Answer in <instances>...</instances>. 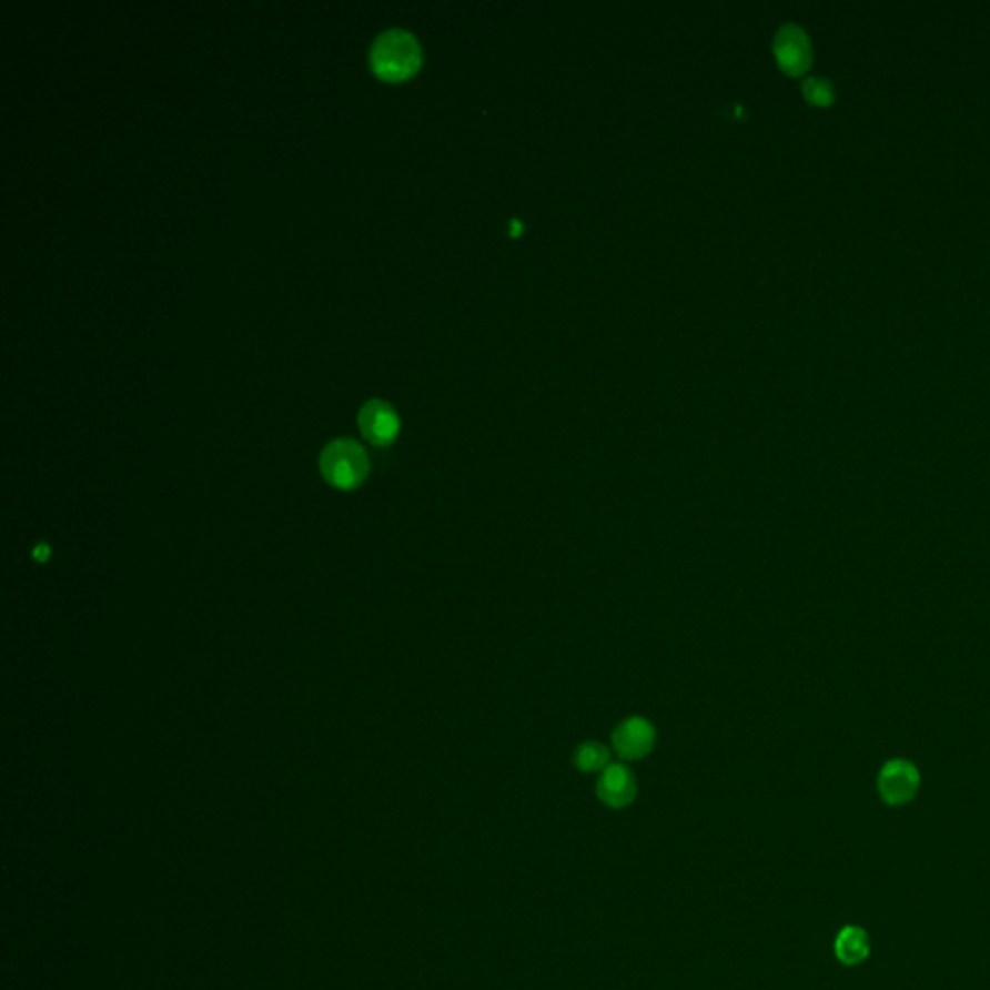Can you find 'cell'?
Wrapping results in <instances>:
<instances>
[{"instance_id":"6da1fadb","label":"cell","mask_w":990,"mask_h":990,"mask_svg":"<svg viewBox=\"0 0 990 990\" xmlns=\"http://www.w3.org/2000/svg\"><path fill=\"white\" fill-rule=\"evenodd\" d=\"M422 67V47L411 31L393 28L374 39L370 47V68L387 82H403Z\"/></svg>"},{"instance_id":"7a4b0ae2","label":"cell","mask_w":990,"mask_h":990,"mask_svg":"<svg viewBox=\"0 0 990 990\" xmlns=\"http://www.w3.org/2000/svg\"><path fill=\"white\" fill-rule=\"evenodd\" d=\"M320 471L325 482L337 489H353L368 478V453L353 440L327 443L320 457Z\"/></svg>"},{"instance_id":"3957f363","label":"cell","mask_w":990,"mask_h":990,"mask_svg":"<svg viewBox=\"0 0 990 990\" xmlns=\"http://www.w3.org/2000/svg\"><path fill=\"white\" fill-rule=\"evenodd\" d=\"M658 731L645 716H627L612 731V750L622 762H637L653 755Z\"/></svg>"},{"instance_id":"277c9868","label":"cell","mask_w":990,"mask_h":990,"mask_svg":"<svg viewBox=\"0 0 990 990\" xmlns=\"http://www.w3.org/2000/svg\"><path fill=\"white\" fill-rule=\"evenodd\" d=\"M877 786L885 804L900 807L916 799L921 786V774L917 770V766L906 758H893L878 772Z\"/></svg>"},{"instance_id":"5b68a950","label":"cell","mask_w":990,"mask_h":990,"mask_svg":"<svg viewBox=\"0 0 990 990\" xmlns=\"http://www.w3.org/2000/svg\"><path fill=\"white\" fill-rule=\"evenodd\" d=\"M774 54L778 67L788 75H804L812 64V43L809 33L797 26H781L774 38Z\"/></svg>"},{"instance_id":"8992f818","label":"cell","mask_w":990,"mask_h":990,"mask_svg":"<svg viewBox=\"0 0 990 990\" xmlns=\"http://www.w3.org/2000/svg\"><path fill=\"white\" fill-rule=\"evenodd\" d=\"M638 784L627 762H612L596 781V797L612 810L627 809L635 804Z\"/></svg>"},{"instance_id":"52a82bcc","label":"cell","mask_w":990,"mask_h":990,"mask_svg":"<svg viewBox=\"0 0 990 990\" xmlns=\"http://www.w3.org/2000/svg\"><path fill=\"white\" fill-rule=\"evenodd\" d=\"M358 426L370 443L383 447L395 442L401 430V421L397 411L387 401L370 398L358 413Z\"/></svg>"},{"instance_id":"ba28073f","label":"cell","mask_w":990,"mask_h":990,"mask_svg":"<svg viewBox=\"0 0 990 990\" xmlns=\"http://www.w3.org/2000/svg\"><path fill=\"white\" fill-rule=\"evenodd\" d=\"M834 952L843 966H857L869 958V935L861 927H843L834 942Z\"/></svg>"},{"instance_id":"9c48e42d","label":"cell","mask_w":990,"mask_h":990,"mask_svg":"<svg viewBox=\"0 0 990 990\" xmlns=\"http://www.w3.org/2000/svg\"><path fill=\"white\" fill-rule=\"evenodd\" d=\"M612 765V749L600 741L580 742L573 750V766L578 772L600 774Z\"/></svg>"},{"instance_id":"30bf717a","label":"cell","mask_w":990,"mask_h":990,"mask_svg":"<svg viewBox=\"0 0 990 990\" xmlns=\"http://www.w3.org/2000/svg\"><path fill=\"white\" fill-rule=\"evenodd\" d=\"M801 90L810 105H832L834 99H836V88L826 75H807L801 83Z\"/></svg>"}]
</instances>
